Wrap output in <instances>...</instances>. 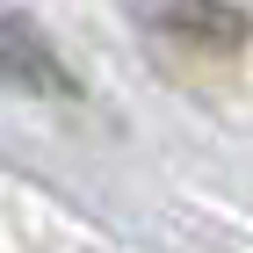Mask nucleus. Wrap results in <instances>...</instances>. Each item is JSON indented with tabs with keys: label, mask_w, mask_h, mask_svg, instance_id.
Wrapping results in <instances>:
<instances>
[{
	"label": "nucleus",
	"mask_w": 253,
	"mask_h": 253,
	"mask_svg": "<svg viewBox=\"0 0 253 253\" xmlns=\"http://www.w3.org/2000/svg\"><path fill=\"white\" fill-rule=\"evenodd\" d=\"M0 80L29 87V94H73V73L58 65V51L43 43V29H29L22 15L0 7Z\"/></svg>",
	"instance_id": "nucleus-1"
},
{
	"label": "nucleus",
	"mask_w": 253,
	"mask_h": 253,
	"mask_svg": "<svg viewBox=\"0 0 253 253\" xmlns=\"http://www.w3.org/2000/svg\"><path fill=\"white\" fill-rule=\"evenodd\" d=\"M145 15L159 22L152 37H167V43H195V51H217V58L246 43V15L217 7V0H152Z\"/></svg>",
	"instance_id": "nucleus-2"
}]
</instances>
